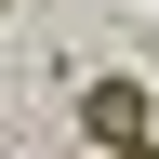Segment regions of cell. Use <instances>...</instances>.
I'll return each mask as SVG.
<instances>
[{
	"mask_svg": "<svg viewBox=\"0 0 159 159\" xmlns=\"http://www.w3.org/2000/svg\"><path fill=\"white\" fill-rule=\"evenodd\" d=\"M106 159H159V133H133V146H106Z\"/></svg>",
	"mask_w": 159,
	"mask_h": 159,
	"instance_id": "obj_2",
	"label": "cell"
},
{
	"mask_svg": "<svg viewBox=\"0 0 159 159\" xmlns=\"http://www.w3.org/2000/svg\"><path fill=\"white\" fill-rule=\"evenodd\" d=\"M80 133H93V146H133V133H146V80H80Z\"/></svg>",
	"mask_w": 159,
	"mask_h": 159,
	"instance_id": "obj_1",
	"label": "cell"
}]
</instances>
